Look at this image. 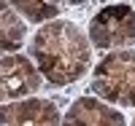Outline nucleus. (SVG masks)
I'll return each instance as SVG.
<instances>
[{
    "instance_id": "nucleus-1",
    "label": "nucleus",
    "mask_w": 135,
    "mask_h": 126,
    "mask_svg": "<svg viewBox=\"0 0 135 126\" xmlns=\"http://www.w3.org/2000/svg\"><path fill=\"white\" fill-rule=\"evenodd\" d=\"M38 73L51 86H68L81 78L92 64V46L73 21H49L30 43Z\"/></svg>"
},
{
    "instance_id": "nucleus-2",
    "label": "nucleus",
    "mask_w": 135,
    "mask_h": 126,
    "mask_svg": "<svg viewBox=\"0 0 135 126\" xmlns=\"http://www.w3.org/2000/svg\"><path fill=\"white\" fill-rule=\"evenodd\" d=\"M92 91L122 107H135V51H111L92 73Z\"/></svg>"
},
{
    "instance_id": "nucleus-3",
    "label": "nucleus",
    "mask_w": 135,
    "mask_h": 126,
    "mask_svg": "<svg viewBox=\"0 0 135 126\" xmlns=\"http://www.w3.org/2000/svg\"><path fill=\"white\" fill-rule=\"evenodd\" d=\"M89 40L95 48L103 51H127V46L135 43V8L124 3L100 8L89 21Z\"/></svg>"
},
{
    "instance_id": "nucleus-4",
    "label": "nucleus",
    "mask_w": 135,
    "mask_h": 126,
    "mask_svg": "<svg viewBox=\"0 0 135 126\" xmlns=\"http://www.w3.org/2000/svg\"><path fill=\"white\" fill-rule=\"evenodd\" d=\"M0 78H3V99L14 102L41 89V73L32 67L30 59L22 54H6L0 62Z\"/></svg>"
},
{
    "instance_id": "nucleus-5",
    "label": "nucleus",
    "mask_w": 135,
    "mask_h": 126,
    "mask_svg": "<svg viewBox=\"0 0 135 126\" xmlns=\"http://www.w3.org/2000/svg\"><path fill=\"white\" fill-rule=\"evenodd\" d=\"M3 126H62L51 99H22L3 105Z\"/></svg>"
},
{
    "instance_id": "nucleus-6",
    "label": "nucleus",
    "mask_w": 135,
    "mask_h": 126,
    "mask_svg": "<svg viewBox=\"0 0 135 126\" xmlns=\"http://www.w3.org/2000/svg\"><path fill=\"white\" fill-rule=\"evenodd\" d=\"M62 126H127L124 116L105 102L92 97H78L65 113Z\"/></svg>"
},
{
    "instance_id": "nucleus-7",
    "label": "nucleus",
    "mask_w": 135,
    "mask_h": 126,
    "mask_svg": "<svg viewBox=\"0 0 135 126\" xmlns=\"http://www.w3.org/2000/svg\"><path fill=\"white\" fill-rule=\"evenodd\" d=\"M0 27H3V32H0V46H3V51L11 54V51L22 48V43H25V21L14 14V6L11 3L3 6Z\"/></svg>"
},
{
    "instance_id": "nucleus-8",
    "label": "nucleus",
    "mask_w": 135,
    "mask_h": 126,
    "mask_svg": "<svg viewBox=\"0 0 135 126\" xmlns=\"http://www.w3.org/2000/svg\"><path fill=\"white\" fill-rule=\"evenodd\" d=\"M16 11H22L30 21H49L60 14V6L54 3H11Z\"/></svg>"
},
{
    "instance_id": "nucleus-9",
    "label": "nucleus",
    "mask_w": 135,
    "mask_h": 126,
    "mask_svg": "<svg viewBox=\"0 0 135 126\" xmlns=\"http://www.w3.org/2000/svg\"><path fill=\"white\" fill-rule=\"evenodd\" d=\"M132 126H135V118H132Z\"/></svg>"
}]
</instances>
